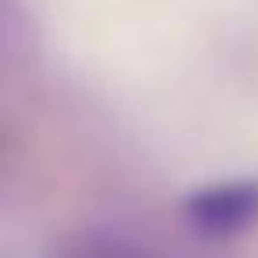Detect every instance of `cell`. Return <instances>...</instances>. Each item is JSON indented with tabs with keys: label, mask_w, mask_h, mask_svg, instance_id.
Masks as SVG:
<instances>
[{
	"label": "cell",
	"mask_w": 258,
	"mask_h": 258,
	"mask_svg": "<svg viewBox=\"0 0 258 258\" xmlns=\"http://www.w3.org/2000/svg\"><path fill=\"white\" fill-rule=\"evenodd\" d=\"M187 226L209 240H233L258 230V177H223L195 187L180 205Z\"/></svg>",
	"instance_id": "6da1fadb"
},
{
	"label": "cell",
	"mask_w": 258,
	"mask_h": 258,
	"mask_svg": "<svg viewBox=\"0 0 258 258\" xmlns=\"http://www.w3.org/2000/svg\"><path fill=\"white\" fill-rule=\"evenodd\" d=\"M50 258H142L138 251L117 244V240H96V237H82V240H71V244H60L53 247Z\"/></svg>",
	"instance_id": "7a4b0ae2"
}]
</instances>
